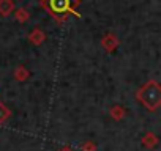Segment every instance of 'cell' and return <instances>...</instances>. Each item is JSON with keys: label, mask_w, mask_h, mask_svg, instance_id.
Wrapping results in <instances>:
<instances>
[{"label": "cell", "mask_w": 161, "mask_h": 151, "mask_svg": "<svg viewBox=\"0 0 161 151\" xmlns=\"http://www.w3.org/2000/svg\"><path fill=\"white\" fill-rule=\"evenodd\" d=\"M13 10V2L11 0H0V14L7 16Z\"/></svg>", "instance_id": "cell-2"}, {"label": "cell", "mask_w": 161, "mask_h": 151, "mask_svg": "<svg viewBox=\"0 0 161 151\" xmlns=\"http://www.w3.org/2000/svg\"><path fill=\"white\" fill-rule=\"evenodd\" d=\"M47 7L52 14L71 11V0H47Z\"/></svg>", "instance_id": "cell-1"}]
</instances>
